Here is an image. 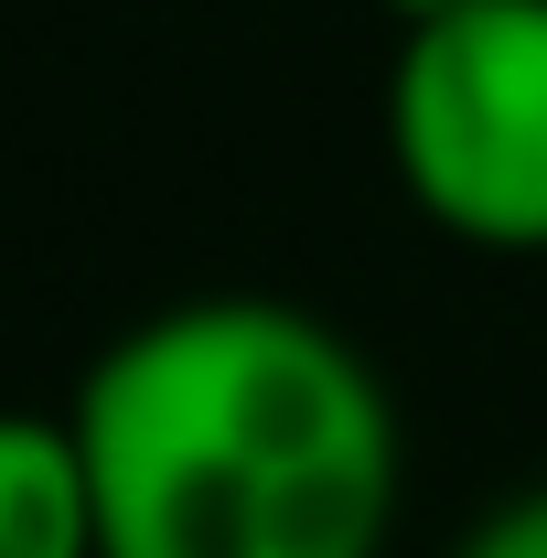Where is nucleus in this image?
Wrapping results in <instances>:
<instances>
[{
    "label": "nucleus",
    "instance_id": "3",
    "mask_svg": "<svg viewBox=\"0 0 547 558\" xmlns=\"http://www.w3.org/2000/svg\"><path fill=\"white\" fill-rule=\"evenodd\" d=\"M0 558H97L86 451L44 409H0Z\"/></svg>",
    "mask_w": 547,
    "mask_h": 558
},
{
    "label": "nucleus",
    "instance_id": "5",
    "mask_svg": "<svg viewBox=\"0 0 547 558\" xmlns=\"http://www.w3.org/2000/svg\"><path fill=\"white\" fill-rule=\"evenodd\" d=\"M451 11H473V0H387V22H398V33H418V22H451Z\"/></svg>",
    "mask_w": 547,
    "mask_h": 558
},
{
    "label": "nucleus",
    "instance_id": "1",
    "mask_svg": "<svg viewBox=\"0 0 547 558\" xmlns=\"http://www.w3.org/2000/svg\"><path fill=\"white\" fill-rule=\"evenodd\" d=\"M65 429L97 558H387L398 398L301 301L194 290L139 312L75 376Z\"/></svg>",
    "mask_w": 547,
    "mask_h": 558
},
{
    "label": "nucleus",
    "instance_id": "4",
    "mask_svg": "<svg viewBox=\"0 0 547 558\" xmlns=\"http://www.w3.org/2000/svg\"><path fill=\"white\" fill-rule=\"evenodd\" d=\"M451 558H547V484L505 494V505H483L473 526H462V548Z\"/></svg>",
    "mask_w": 547,
    "mask_h": 558
},
{
    "label": "nucleus",
    "instance_id": "2",
    "mask_svg": "<svg viewBox=\"0 0 547 558\" xmlns=\"http://www.w3.org/2000/svg\"><path fill=\"white\" fill-rule=\"evenodd\" d=\"M387 172L473 258H547V0H473L398 33Z\"/></svg>",
    "mask_w": 547,
    "mask_h": 558
}]
</instances>
